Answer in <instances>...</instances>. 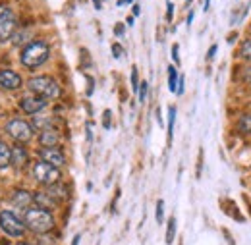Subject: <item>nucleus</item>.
<instances>
[{
  "mask_svg": "<svg viewBox=\"0 0 251 245\" xmlns=\"http://www.w3.org/2000/svg\"><path fill=\"white\" fill-rule=\"evenodd\" d=\"M33 201L37 203V207L47 209V211H50V209L56 207V201H54V197H52L49 191H39V193H35V195H33Z\"/></svg>",
  "mask_w": 251,
  "mask_h": 245,
  "instance_id": "12",
  "label": "nucleus"
},
{
  "mask_svg": "<svg viewBox=\"0 0 251 245\" xmlns=\"http://www.w3.org/2000/svg\"><path fill=\"white\" fill-rule=\"evenodd\" d=\"M112 54H114V58H120V56H122V49H120V45H112Z\"/></svg>",
  "mask_w": 251,
  "mask_h": 245,
  "instance_id": "24",
  "label": "nucleus"
},
{
  "mask_svg": "<svg viewBox=\"0 0 251 245\" xmlns=\"http://www.w3.org/2000/svg\"><path fill=\"white\" fill-rule=\"evenodd\" d=\"M18 245H29V244H18Z\"/></svg>",
  "mask_w": 251,
  "mask_h": 245,
  "instance_id": "37",
  "label": "nucleus"
},
{
  "mask_svg": "<svg viewBox=\"0 0 251 245\" xmlns=\"http://www.w3.org/2000/svg\"><path fill=\"white\" fill-rule=\"evenodd\" d=\"M193 16H195V12H189V16H188V25H191V22H193Z\"/></svg>",
  "mask_w": 251,
  "mask_h": 245,
  "instance_id": "30",
  "label": "nucleus"
},
{
  "mask_svg": "<svg viewBox=\"0 0 251 245\" xmlns=\"http://www.w3.org/2000/svg\"><path fill=\"white\" fill-rule=\"evenodd\" d=\"M174 122H176V108H174V106H170V108H168V141H172Z\"/></svg>",
  "mask_w": 251,
  "mask_h": 245,
  "instance_id": "18",
  "label": "nucleus"
},
{
  "mask_svg": "<svg viewBox=\"0 0 251 245\" xmlns=\"http://www.w3.org/2000/svg\"><path fill=\"white\" fill-rule=\"evenodd\" d=\"M238 131H240V133H246V135L251 133V112L250 114H244V116L238 120Z\"/></svg>",
  "mask_w": 251,
  "mask_h": 245,
  "instance_id": "17",
  "label": "nucleus"
},
{
  "mask_svg": "<svg viewBox=\"0 0 251 245\" xmlns=\"http://www.w3.org/2000/svg\"><path fill=\"white\" fill-rule=\"evenodd\" d=\"M131 87H133V93L139 91V79H137V68L135 66L131 68Z\"/></svg>",
  "mask_w": 251,
  "mask_h": 245,
  "instance_id": "22",
  "label": "nucleus"
},
{
  "mask_svg": "<svg viewBox=\"0 0 251 245\" xmlns=\"http://www.w3.org/2000/svg\"><path fill=\"white\" fill-rule=\"evenodd\" d=\"M108 120H110V110L104 112V127H106V129L110 127V122H108Z\"/></svg>",
  "mask_w": 251,
  "mask_h": 245,
  "instance_id": "28",
  "label": "nucleus"
},
{
  "mask_svg": "<svg viewBox=\"0 0 251 245\" xmlns=\"http://www.w3.org/2000/svg\"><path fill=\"white\" fill-rule=\"evenodd\" d=\"M79 240H81V236H75L74 242H72V245H79Z\"/></svg>",
  "mask_w": 251,
  "mask_h": 245,
  "instance_id": "32",
  "label": "nucleus"
},
{
  "mask_svg": "<svg viewBox=\"0 0 251 245\" xmlns=\"http://www.w3.org/2000/svg\"><path fill=\"white\" fill-rule=\"evenodd\" d=\"M33 176L39 184L45 185H52L60 180V168L45 162V160H39L35 166H33Z\"/></svg>",
  "mask_w": 251,
  "mask_h": 245,
  "instance_id": "5",
  "label": "nucleus"
},
{
  "mask_svg": "<svg viewBox=\"0 0 251 245\" xmlns=\"http://www.w3.org/2000/svg\"><path fill=\"white\" fill-rule=\"evenodd\" d=\"M12 164V149L6 143H0V168H6Z\"/></svg>",
  "mask_w": 251,
  "mask_h": 245,
  "instance_id": "15",
  "label": "nucleus"
},
{
  "mask_svg": "<svg viewBox=\"0 0 251 245\" xmlns=\"http://www.w3.org/2000/svg\"><path fill=\"white\" fill-rule=\"evenodd\" d=\"M215 54H217V45H213V47L209 49V52H207V60H213Z\"/></svg>",
  "mask_w": 251,
  "mask_h": 245,
  "instance_id": "26",
  "label": "nucleus"
},
{
  "mask_svg": "<svg viewBox=\"0 0 251 245\" xmlns=\"http://www.w3.org/2000/svg\"><path fill=\"white\" fill-rule=\"evenodd\" d=\"M174 236H176V218L172 216L170 220H168V230H166V244L170 245L174 242Z\"/></svg>",
  "mask_w": 251,
  "mask_h": 245,
  "instance_id": "19",
  "label": "nucleus"
},
{
  "mask_svg": "<svg viewBox=\"0 0 251 245\" xmlns=\"http://www.w3.org/2000/svg\"><path fill=\"white\" fill-rule=\"evenodd\" d=\"M114 33L122 37V35H124V25H122V24H116V25H114Z\"/></svg>",
  "mask_w": 251,
  "mask_h": 245,
  "instance_id": "27",
  "label": "nucleus"
},
{
  "mask_svg": "<svg viewBox=\"0 0 251 245\" xmlns=\"http://www.w3.org/2000/svg\"><path fill=\"white\" fill-rule=\"evenodd\" d=\"M39 154H41V160H45V162H49V164H52L56 168H62L64 164H66L64 154L56 147H52V149H41Z\"/></svg>",
  "mask_w": 251,
  "mask_h": 245,
  "instance_id": "10",
  "label": "nucleus"
},
{
  "mask_svg": "<svg viewBox=\"0 0 251 245\" xmlns=\"http://www.w3.org/2000/svg\"><path fill=\"white\" fill-rule=\"evenodd\" d=\"M25 226L33 230L35 234H47L54 228V216L47 209L31 207L25 211Z\"/></svg>",
  "mask_w": 251,
  "mask_h": 245,
  "instance_id": "1",
  "label": "nucleus"
},
{
  "mask_svg": "<svg viewBox=\"0 0 251 245\" xmlns=\"http://www.w3.org/2000/svg\"><path fill=\"white\" fill-rule=\"evenodd\" d=\"M186 2H188V4H189V2H193V0H186Z\"/></svg>",
  "mask_w": 251,
  "mask_h": 245,
  "instance_id": "36",
  "label": "nucleus"
},
{
  "mask_svg": "<svg viewBox=\"0 0 251 245\" xmlns=\"http://www.w3.org/2000/svg\"><path fill=\"white\" fill-rule=\"evenodd\" d=\"M27 87H29V91H33V95H37V97H41V98H58L60 97V85L52 79V77H49V75H37V77H31L29 81H27Z\"/></svg>",
  "mask_w": 251,
  "mask_h": 245,
  "instance_id": "3",
  "label": "nucleus"
},
{
  "mask_svg": "<svg viewBox=\"0 0 251 245\" xmlns=\"http://www.w3.org/2000/svg\"><path fill=\"white\" fill-rule=\"evenodd\" d=\"M39 143L43 149H52L60 143V135L50 127V129H43L41 135H39Z\"/></svg>",
  "mask_w": 251,
  "mask_h": 245,
  "instance_id": "11",
  "label": "nucleus"
},
{
  "mask_svg": "<svg viewBox=\"0 0 251 245\" xmlns=\"http://www.w3.org/2000/svg\"><path fill=\"white\" fill-rule=\"evenodd\" d=\"M93 4H95V8H97V10H100V0H93Z\"/></svg>",
  "mask_w": 251,
  "mask_h": 245,
  "instance_id": "35",
  "label": "nucleus"
},
{
  "mask_svg": "<svg viewBox=\"0 0 251 245\" xmlns=\"http://www.w3.org/2000/svg\"><path fill=\"white\" fill-rule=\"evenodd\" d=\"M50 56V49L45 41H31L24 50H22V64L25 68H39Z\"/></svg>",
  "mask_w": 251,
  "mask_h": 245,
  "instance_id": "2",
  "label": "nucleus"
},
{
  "mask_svg": "<svg viewBox=\"0 0 251 245\" xmlns=\"http://www.w3.org/2000/svg\"><path fill=\"white\" fill-rule=\"evenodd\" d=\"M164 220V203L162 201H158L157 203V222L160 224Z\"/></svg>",
  "mask_w": 251,
  "mask_h": 245,
  "instance_id": "23",
  "label": "nucleus"
},
{
  "mask_svg": "<svg viewBox=\"0 0 251 245\" xmlns=\"http://www.w3.org/2000/svg\"><path fill=\"white\" fill-rule=\"evenodd\" d=\"M129 2H131V0H118L116 4H118V6H124V4H129Z\"/></svg>",
  "mask_w": 251,
  "mask_h": 245,
  "instance_id": "33",
  "label": "nucleus"
},
{
  "mask_svg": "<svg viewBox=\"0 0 251 245\" xmlns=\"http://www.w3.org/2000/svg\"><path fill=\"white\" fill-rule=\"evenodd\" d=\"M172 12H174V6H172V4H168V14H166V18H168V20H172Z\"/></svg>",
  "mask_w": 251,
  "mask_h": 245,
  "instance_id": "29",
  "label": "nucleus"
},
{
  "mask_svg": "<svg viewBox=\"0 0 251 245\" xmlns=\"http://www.w3.org/2000/svg\"><path fill=\"white\" fill-rule=\"evenodd\" d=\"M172 58H174V62H176V64H180V54H178V45H174V47H172Z\"/></svg>",
  "mask_w": 251,
  "mask_h": 245,
  "instance_id": "25",
  "label": "nucleus"
},
{
  "mask_svg": "<svg viewBox=\"0 0 251 245\" xmlns=\"http://www.w3.org/2000/svg\"><path fill=\"white\" fill-rule=\"evenodd\" d=\"M16 33V16L12 10L0 12V41L12 39Z\"/></svg>",
  "mask_w": 251,
  "mask_h": 245,
  "instance_id": "7",
  "label": "nucleus"
},
{
  "mask_svg": "<svg viewBox=\"0 0 251 245\" xmlns=\"http://www.w3.org/2000/svg\"><path fill=\"white\" fill-rule=\"evenodd\" d=\"M27 162V151L24 149V147H14L12 149V164L16 166V168H22L24 164Z\"/></svg>",
  "mask_w": 251,
  "mask_h": 245,
  "instance_id": "14",
  "label": "nucleus"
},
{
  "mask_svg": "<svg viewBox=\"0 0 251 245\" xmlns=\"http://www.w3.org/2000/svg\"><path fill=\"white\" fill-rule=\"evenodd\" d=\"M8 133L16 139V141H22V143H27L29 139L33 137V127L25 120L22 118H14L12 122L8 123Z\"/></svg>",
  "mask_w": 251,
  "mask_h": 245,
  "instance_id": "6",
  "label": "nucleus"
},
{
  "mask_svg": "<svg viewBox=\"0 0 251 245\" xmlns=\"http://www.w3.org/2000/svg\"><path fill=\"white\" fill-rule=\"evenodd\" d=\"M0 228L10 236V238H22L25 234V222H22V218L12 213V211H2L0 213Z\"/></svg>",
  "mask_w": 251,
  "mask_h": 245,
  "instance_id": "4",
  "label": "nucleus"
},
{
  "mask_svg": "<svg viewBox=\"0 0 251 245\" xmlns=\"http://www.w3.org/2000/svg\"><path fill=\"white\" fill-rule=\"evenodd\" d=\"M209 6H211V0H205V4H203V10L207 12V10H209Z\"/></svg>",
  "mask_w": 251,
  "mask_h": 245,
  "instance_id": "31",
  "label": "nucleus"
},
{
  "mask_svg": "<svg viewBox=\"0 0 251 245\" xmlns=\"http://www.w3.org/2000/svg\"><path fill=\"white\" fill-rule=\"evenodd\" d=\"M133 16H139V6H137V4L133 6Z\"/></svg>",
  "mask_w": 251,
  "mask_h": 245,
  "instance_id": "34",
  "label": "nucleus"
},
{
  "mask_svg": "<svg viewBox=\"0 0 251 245\" xmlns=\"http://www.w3.org/2000/svg\"><path fill=\"white\" fill-rule=\"evenodd\" d=\"M178 77H180V74L176 72V68L168 66V89L172 93H176V89H178Z\"/></svg>",
  "mask_w": 251,
  "mask_h": 245,
  "instance_id": "16",
  "label": "nucleus"
},
{
  "mask_svg": "<svg viewBox=\"0 0 251 245\" xmlns=\"http://www.w3.org/2000/svg\"><path fill=\"white\" fill-rule=\"evenodd\" d=\"M147 91H149V83H147V81H141V83H139V91H137L141 102H145V98H147Z\"/></svg>",
  "mask_w": 251,
  "mask_h": 245,
  "instance_id": "21",
  "label": "nucleus"
},
{
  "mask_svg": "<svg viewBox=\"0 0 251 245\" xmlns=\"http://www.w3.org/2000/svg\"><path fill=\"white\" fill-rule=\"evenodd\" d=\"M33 201V195L29 191H16L14 195H12V205L16 207V209H29V205H31Z\"/></svg>",
  "mask_w": 251,
  "mask_h": 245,
  "instance_id": "13",
  "label": "nucleus"
},
{
  "mask_svg": "<svg viewBox=\"0 0 251 245\" xmlns=\"http://www.w3.org/2000/svg\"><path fill=\"white\" fill-rule=\"evenodd\" d=\"M240 56L251 64V39L242 43V47H240Z\"/></svg>",
  "mask_w": 251,
  "mask_h": 245,
  "instance_id": "20",
  "label": "nucleus"
},
{
  "mask_svg": "<svg viewBox=\"0 0 251 245\" xmlns=\"http://www.w3.org/2000/svg\"><path fill=\"white\" fill-rule=\"evenodd\" d=\"M0 87H4V89H20L22 87V77L12 70H2L0 72Z\"/></svg>",
  "mask_w": 251,
  "mask_h": 245,
  "instance_id": "9",
  "label": "nucleus"
},
{
  "mask_svg": "<svg viewBox=\"0 0 251 245\" xmlns=\"http://www.w3.org/2000/svg\"><path fill=\"white\" fill-rule=\"evenodd\" d=\"M45 106H47V100L41 98V97H37V95L25 97V98H22V102H20V108H22L25 114H39L41 110H45Z\"/></svg>",
  "mask_w": 251,
  "mask_h": 245,
  "instance_id": "8",
  "label": "nucleus"
}]
</instances>
